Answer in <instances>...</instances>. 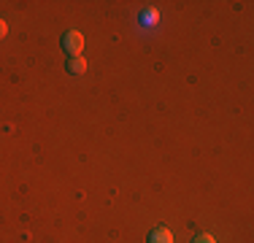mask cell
<instances>
[{
  "label": "cell",
  "mask_w": 254,
  "mask_h": 243,
  "mask_svg": "<svg viewBox=\"0 0 254 243\" xmlns=\"http://www.w3.org/2000/svg\"><path fill=\"white\" fill-rule=\"evenodd\" d=\"M63 49H65V54H70V60L81 57V52H84V35L78 33V30H68V33L63 35Z\"/></svg>",
  "instance_id": "cell-1"
},
{
  "label": "cell",
  "mask_w": 254,
  "mask_h": 243,
  "mask_svg": "<svg viewBox=\"0 0 254 243\" xmlns=\"http://www.w3.org/2000/svg\"><path fill=\"white\" fill-rule=\"evenodd\" d=\"M146 243H173V233L168 227H157V230H152Z\"/></svg>",
  "instance_id": "cell-2"
},
{
  "label": "cell",
  "mask_w": 254,
  "mask_h": 243,
  "mask_svg": "<svg viewBox=\"0 0 254 243\" xmlns=\"http://www.w3.org/2000/svg\"><path fill=\"white\" fill-rule=\"evenodd\" d=\"M68 70L73 73V76H81V73L87 70V60H84V57H73L68 62Z\"/></svg>",
  "instance_id": "cell-3"
},
{
  "label": "cell",
  "mask_w": 254,
  "mask_h": 243,
  "mask_svg": "<svg viewBox=\"0 0 254 243\" xmlns=\"http://www.w3.org/2000/svg\"><path fill=\"white\" fill-rule=\"evenodd\" d=\"M192 243H216L214 235H208V233H200V235H195V241Z\"/></svg>",
  "instance_id": "cell-4"
},
{
  "label": "cell",
  "mask_w": 254,
  "mask_h": 243,
  "mask_svg": "<svg viewBox=\"0 0 254 243\" xmlns=\"http://www.w3.org/2000/svg\"><path fill=\"white\" fill-rule=\"evenodd\" d=\"M5 33H8V24L0 19V38H5Z\"/></svg>",
  "instance_id": "cell-5"
}]
</instances>
